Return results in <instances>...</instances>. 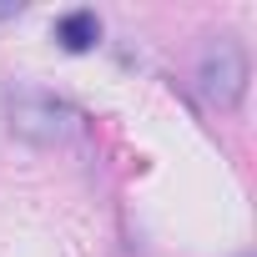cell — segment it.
<instances>
[{
    "mask_svg": "<svg viewBox=\"0 0 257 257\" xmlns=\"http://www.w3.org/2000/svg\"><path fill=\"white\" fill-rule=\"evenodd\" d=\"M6 126L26 147H61V142H71L81 116L66 96H56L46 86H31V81H11L6 86Z\"/></svg>",
    "mask_w": 257,
    "mask_h": 257,
    "instance_id": "cell-1",
    "label": "cell"
},
{
    "mask_svg": "<svg viewBox=\"0 0 257 257\" xmlns=\"http://www.w3.org/2000/svg\"><path fill=\"white\" fill-rule=\"evenodd\" d=\"M247 81H252V61H247V46L237 36H207V46L197 51V96L212 106V111H237L242 96H247Z\"/></svg>",
    "mask_w": 257,
    "mask_h": 257,
    "instance_id": "cell-2",
    "label": "cell"
},
{
    "mask_svg": "<svg viewBox=\"0 0 257 257\" xmlns=\"http://www.w3.org/2000/svg\"><path fill=\"white\" fill-rule=\"evenodd\" d=\"M96 41H101L96 11H66V16L56 21V46H61L66 56H86V51H96Z\"/></svg>",
    "mask_w": 257,
    "mask_h": 257,
    "instance_id": "cell-3",
    "label": "cell"
}]
</instances>
